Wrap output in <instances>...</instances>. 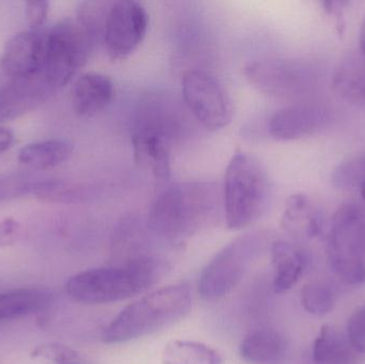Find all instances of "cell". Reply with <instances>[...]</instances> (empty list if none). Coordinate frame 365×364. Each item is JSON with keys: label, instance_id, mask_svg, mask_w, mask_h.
<instances>
[{"label": "cell", "instance_id": "obj_1", "mask_svg": "<svg viewBox=\"0 0 365 364\" xmlns=\"http://www.w3.org/2000/svg\"><path fill=\"white\" fill-rule=\"evenodd\" d=\"M168 269L155 256H143L115 266L89 269L72 276L66 292L83 305H107L137 296L162 280Z\"/></svg>", "mask_w": 365, "mask_h": 364}, {"label": "cell", "instance_id": "obj_2", "mask_svg": "<svg viewBox=\"0 0 365 364\" xmlns=\"http://www.w3.org/2000/svg\"><path fill=\"white\" fill-rule=\"evenodd\" d=\"M216 197L210 184H175L152 203L148 228L164 241L182 244L212 219L216 211Z\"/></svg>", "mask_w": 365, "mask_h": 364}, {"label": "cell", "instance_id": "obj_3", "mask_svg": "<svg viewBox=\"0 0 365 364\" xmlns=\"http://www.w3.org/2000/svg\"><path fill=\"white\" fill-rule=\"evenodd\" d=\"M192 307V291L187 284L158 288L124 308L105 327L106 344H123L152 335L180 322Z\"/></svg>", "mask_w": 365, "mask_h": 364}, {"label": "cell", "instance_id": "obj_4", "mask_svg": "<svg viewBox=\"0 0 365 364\" xmlns=\"http://www.w3.org/2000/svg\"><path fill=\"white\" fill-rule=\"evenodd\" d=\"M272 185L266 169L251 154L238 152L225 175V217L230 230H242L259 219L267 209Z\"/></svg>", "mask_w": 365, "mask_h": 364}, {"label": "cell", "instance_id": "obj_5", "mask_svg": "<svg viewBox=\"0 0 365 364\" xmlns=\"http://www.w3.org/2000/svg\"><path fill=\"white\" fill-rule=\"evenodd\" d=\"M267 244V234L255 231L240 235L225 246L200 275L197 291L202 298L212 301L229 295L242 282Z\"/></svg>", "mask_w": 365, "mask_h": 364}, {"label": "cell", "instance_id": "obj_6", "mask_svg": "<svg viewBox=\"0 0 365 364\" xmlns=\"http://www.w3.org/2000/svg\"><path fill=\"white\" fill-rule=\"evenodd\" d=\"M328 258L343 281L354 286L365 282V209L361 205L346 203L334 213Z\"/></svg>", "mask_w": 365, "mask_h": 364}, {"label": "cell", "instance_id": "obj_7", "mask_svg": "<svg viewBox=\"0 0 365 364\" xmlns=\"http://www.w3.org/2000/svg\"><path fill=\"white\" fill-rule=\"evenodd\" d=\"M96 41L76 21L66 19L47 30L43 73L55 91L68 85L85 66Z\"/></svg>", "mask_w": 365, "mask_h": 364}, {"label": "cell", "instance_id": "obj_8", "mask_svg": "<svg viewBox=\"0 0 365 364\" xmlns=\"http://www.w3.org/2000/svg\"><path fill=\"white\" fill-rule=\"evenodd\" d=\"M247 80L259 91L279 98H295L314 89L319 68L302 59H262L245 68Z\"/></svg>", "mask_w": 365, "mask_h": 364}, {"label": "cell", "instance_id": "obj_9", "mask_svg": "<svg viewBox=\"0 0 365 364\" xmlns=\"http://www.w3.org/2000/svg\"><path fill=\"white\" fill-rule=\"evenodd\" d=\"M182 96L195 119L210 130L227 128L233 118V104L218 78L202 70H190L182 77Z\"/></svg>", "mask_w": 365, "mask_h": 364}, {"label": "cell", "instance_id": "obj_10", "mask_svg": "<svg viewBox=\"0 0 365 364\" xmlns=\"http://www.w3.org/2000/svg\"><path fill=\"white\" fill-rule=\"evenodd\" d=\"M139 120L133 136V150L137 164L149 169L156 177L168 180L171 177L170 139L173 121L160 115L158 104L151 107Z\"/></svg>", "mask_w": 365, "mask_h": 364}, {"label": "cell", "instance_id": "obj_11", "mask_svg": "<svg viewBox=\"0 0 365 364\" xmlns=\"http://www.w3.org/2000/svg\"><path fill=\"white\" fill-rule=\"evenodd\" d=\"M149 14L143 4L134 0L113 2L105 25V48L113 61L130 57L145 40Z\"/></svg>", "mask_w": 365, "mask_h": 364}, {"label": "cell", "instance_id": "obj_12", "mask_svg": "<svg viewBox=\"0 0 365 364\" xmlns=\"http://www.w3.org/2000/svg\"><path fill=\"white\" fill-rule=\"evenodd\" d=\"M46 42V29H30L12 36L4 46L0 61L4 74L10 79L42 74Z\"/></svg>", "mask_w": 365, "mask_h": 364}, {"label": "cell", "instance_id": "obj_13", "mask_svg": "<svg viewBox=\"0 0 365 364\" xmlns=\"http://www.w3.org/2000/svg\"><path fill=\"white\" fill-rule=\"evenodd\" d=\"M330 119L329 110L322 105L298 103L276 111L268 122V132L276 140H299L323 130Z\"/></svg>", "mask_w": 365, "mask_h": 364}, {"label": "cell", "instance_id": "obj_14", "mask_svg": "<svg viewBox=\"0 0 365 364\" xmlns=\"http://www.w3.org/2000/svg\"><path fill=\"white\" fill-rule=\"evenodd\" d=\"M55 92L44 73L10 79L6 85L0 88V124L34 110Z\"/></svg>", "mask_w": 365, "mask_h": 364}, {"label": "cell", "instance_id": "obj_15", "mask_svg": "<svg viewBox=\"0 0 365 364\" xmlns=\"http://www.w3.org/2000/svg\"><path fill=\"white\" fill-rule=\"evenodd\" d=\"M324 220L323 209L312 198L304 194H295L285 203L281 228L292 239L308 241L321 234Z\"/></svg>", "mask_w": 365, "mask_h": 364}, {"label": "cell", "instance_id": "obj_16", "mask_svg": "<svg viewBox=\"0 0 365 364\" xmlns=\"http://www.w3.org/2000/svg\"><path fill=\"white\" fill-rule=\"evenodd\" d=\"M331 88L340 100L365 113V56L361 51L349 53L336 64Z\"/></svg>", "mask_w": 365, "mask_h": 364}, {"label": "cell", "instance_id": "obj_17", "mask_svg": "<svg viewBox=\"0 0 365 364\" xmlns=\"http://www.w3.org/2000/svg\"><path fill=\"white\" fill-rule=\"evenodd\" d=\"M115 95L113 81L100 73H86L73 85L71 103L81 117H94L107 108Z\"/></svg>", "mask_w": 365, "mask_h": 364}, {"label": "cell", "instance_id": "obj_18", "mask_svg": "<svg viewBox=\"0 0 365 364\" xmlns=\"http://www.w3.org/2000/svg\"><path fill=\"white\" fill-rule=\"evenodd\" d=\"M272 263L274 269L272 288L276 293L291 290L304 273L307 264L304 252L289 241H274L272 245Z\"/></svg>", "mask_w": 365, "mask_h": 364}, {"label": "cell", "instance_id": "obj_19", "mask_svg": "<svg viewBox=\"0 0 365 364\" xmlns=\"http://www.w3.org/2000/svg\"><path fill=\"white\" fill-rule=\"evenodd\" d=\"M240 354L249 363H279L287 354V342L278 331L257 329L245 338L240 346Z\"/></svg>", "mask_w": 365, "mask_h": 364}, {"label": "cell", "instance_id": "obj_20", "mask_svg": "<svg viewBox=\"0 0 365 364\" xmlns=\"http://www.w3.org/2000/svg\"><path fill=\"white\" fill-rule=\"evenodd\" d=\"M74 152V145L66 139H51L21 147L17 160L36 170H48L64 164Z\"/></svg>", "mask_w": 365, "mask_h": 364}, {"label": "cell", "instance_id": "obj_21", "mask_svg": "<svg viewBox=\"0 0 365 364\" xmlns=\"http://www.w3.org/2000/svg\"><path fill=\"white\" fill-rule=\"evenodd\" d=\"M51 293L43 288H19L0 293V322L24 318L48 308Z\"/></svg>", "mask_w": 365, "mask_h": 364}, {"label": "cell", "instance_id": "obj_22", "mask_svg": "<svg viewBox=\"0 0 365 364\" xmlns=\"http://www.w3.org/2000/svg\"><path fill=\"white\" fill-rule=\"evenodd\" d=\"M358 353L347 337L329 326L322 327L311 350L312 364H354Z\"/></svg>", "mask_w": 365, "mask_h": 364}, {"label": "cell", "instance_id": "obj_23", "mask_svg": "<svg viewBox=\"0 0 365 364\" xmlns=\"http://www.w3.org/2000/svg\"><path fill=\"white\" fill-rule=\"evenodd\" d=\"M163 364H221L222 357L214 348L192 341L169 342L162 353Z\"/></svg>", "mask_w": 365, "mask_h": 364}, {"label": "cell", "instance_id": "obj_24", "mask_svg": "<svg viewBox=\"0 0 365 364\" xmlns=\"http://www.w3.org/2000/svg\"><path fill=\"white\" fill-rule=\"evenodd\" d=\"M38 200L48 203H79L89 197V188L59 179H38L31 188Z\"/></svg>", "mask_w": 365, "mask_h": 364}, {"label": "cell", "instance_id": "obj_25", "mask_svg": "<svg viewBox=\"0 0 365 364\" xmlns=\"http://www.w3.org/2000/svg\"><path fill=\"white\" fill-rule=\"evenodd\" d=\"M300 299L308 313L322 316L331 311L336 303V293L329 284L313 281L302 288Z\"/></svg>", "mask_w": 365, "mask_h": 364}, {"label": "cell", "instance_id": "obj_26", "mask_svg": "<svg viewBox=\"0 0 365 364\" xmlns=\"http://www.w3.org/2000/svg\"><path fill=\"white\" fill-rule=\"evenodd\" d=\"M331 180L339 189H359L365 183V153L340 162L332 171Z\"/></svg>", "mask_w": 365, "mask_h": 364}, {"label": "cell", "instance_id": "obj_27", "mask_svg": "<svg viewBox=\"0 0 365 364\" xmlns=\"http://www.w3.org/2000/svg\"><path fill=\"white\" fill-rule=\"evenodd\" d=\"M36 177L29 173H12L0 177V202L31 194Z\"/></svg>", "mask_w": 365, "mask_h": 364}, {"label": "cell", "instance_id": "obj_28", "mask_svg": "<svg viewBox=\"0 0 365 364\" xmlns=\"http://www.w3.org/2000/svg\"><path fill=\"white\" fill-rule=\"evenodd\" d=\"M31 358L45 359L57 364L73 363L78 355L68 346L58 343H45L36 346L31 352Z\"/></svg>", "mask_w": 365, "mask_h": 364}, {"label": "cell", "instance_id": "obj_29", "mask_svg": "<svg viewBox=\"0 0 365 364\" xmlns=\"http://www.w3.org/2000/svg\"><path fill=\"white\" fill-rule=\"evenodd\" d=\"M346 337L356 352L365 354V306L349 316Z\"/></svg>", "mask_w": 365, "mask_h": 364}, {"label": "cell", "instance_id": "obj_30", "mask_svg": "<svg viewBox=\"0 0 365 364\" xmlns=\"http://www.w3.org/2000/svg\"><path fill=\"white\" fill-rule=\"evenodd\" d=\"M48 1H28L26 2V15L30 27L34 30L43 29L48 16Z\"/></svg>", "mask_w": 365, "mask_h": 364}, {"label": "cell", "instance_id": "obj_31", "mask_svg": "<svg viewBox=\"0 0 365 364\" xmlns=\"http://www.w3.org/2000/svg\"><path fill=\"white\" fill-rule=\"evenodd\" d=\"M21 227L14 218L0 219V247L12 245L21 235Z\"/></svg>", "mask_w": 365, "mask_h": 364}, {"label": "cell", "instance_id": "obj_32", "mask_svg": "<svg viewBox=\"0 0 365 364\" xmlns=\"http://www.w3.org/2000/svg\"><path fill=\"white\" fill-rule=\"evenodd\" d=\"M14 142V135L11 130L0 128V155L8 151Z\"/></svg>", "mask_w": 365, "mask_h": 364}, {"label": "cell", "instance_id": "obj_33", "mask_svg": "<svg viewBox=\"0 0 365 364\" xmlns=\"http://www.w3.org/2000/svg\"><path fill=\"white\" fill-rule=\"evenodd\" d=\"M360 51L365 56V15L360 28Z\"/></svg>", "mask_w": 365, "mask_h": 364}, {"label": "cell", "instance_id": "obj_34", "mask_svg": "<svg viewBox=\"0 0 365 364\" xmlns=\"http://www.w3.org/2000/svg\"><path fill=\"white\" fill-rule=\"evenodd\" d=\"M359 192L360 194H361L362 198H364V200L365 201V183L362 184V185L360 186Z\"/></svg>", "mask_w": 365, "mask_h": 364}, {"label": "cell", "instance_id": "obj_35", "mask_svg": "<svg viewBox=\"0 0 365 364\" xmlns=\"http://www.w3.org/2000/svg\"><path fill=\"white\" fill-rule=\"evenodd\" d=\"M64 364H75V363H64Z\"/></svg>", "mask_w": 365, "mask_h": 364}]
</instances>
